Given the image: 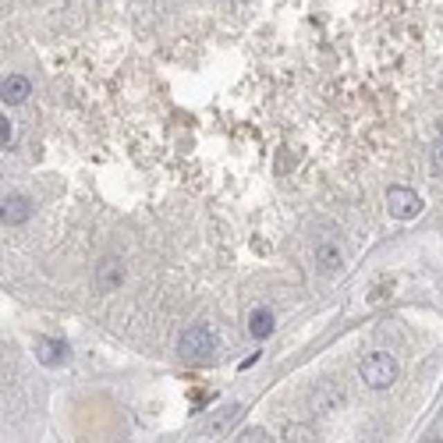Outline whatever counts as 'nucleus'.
I'll return each instance as SVG.
<instances>
[{
    "instance_id": "f8f14e48",
    "label": "nucleus",
    "mask_w": 443,
    "mask_h": 443,
    "mask_svg": "<svg viewBox=\"0 0 443 443\" xmlns=\"http://www.w3.org/2000/svg\"><path fill=\"white\" fill-rule=\"evenodd\" d=\"M238 440H242V443H259V440L266 443V440H273V436H270V433H266V429H245V433H242Z\"/></svg>"
},
{
    "instance_id": "423d86ee",
    "label": "nucleus",
    "mask_w": 443,
    "mask_h": 443,
    "mask_svg": "<svg viewBox=\"0 0 443 443\" xmlns=\"http://www.w3.org/2000/svg\"><path fill=\"white\" fill-rule=\"evenodd\" d=\"M28 96H33V85H28V78H21V75H8L4 85H0V100L4 103H25Z\"/></svg>"
},
{
    "instance_id": "f03ea898",
    "label": "nucleus",
    "mask_w": 443,
    "mask_h": 443,
    "mask_svg": "<svg viewBox=\"0 0 443 443\" xmlns=\"http://www.w3.org/2000/svg\"><path fill=\"white\" fill-rule=\"evenodd\" d=\"M177 351H181L188 362H206V359L217 351V334H213L210 327H192V330L181 334V344H177Z\"/></svg>"
},
{
    "instance_id": "6e6552de",
    "label": "nucleus",
    "mask_w": 443,
    "mask_h": 443,
    "mask_svg": "<svg viewBox=\"0 0 443 443\" xmlns=\"http://www.w3.org/2000/svg\"><path fill=\"white\" fill-rule=\"evenodd\" d=\"M0 210H4V224L15 227V224H25L28 217H33V202H28L25 195H8Z\"/></svg>"
},
{
    "instance_id": "0eeeda50",
    "label": "nucleus",
    "mask_w": 443,
    "mask_h": 443,
    "mask_svg": "<svg viewBox=\"0 0 443 443\" xmlns=\"http://www.w3.org/2000/svg\"><path fill=\"white\" fill-rule=\"evenodd\" d=\"M238 415H242V408H238V404H227V408H220L217 415H213L210 422H206V436H210V440H220V436H227L230 422L238 419Z\"/></svg>"
},
{
    "instance_id": "ddd939ff",
    "label": "nucleus",
    "mask_w": 443,
    "mask_h": 443,
    "mask_svg": "<svg viewBox=\"0 0 443 443\" xmlns=\"http://www.w3.org/2000/svg\"><path fill=\"white\" fill-rule=\"evenodd\" d=\"M11 138H15V128H11V121L4 117V121H0V145L8 150V142H11Z\"/></svg>"
},
{
    "instance_id": "9d476101",
    "label": "nucleus",
    "mask_w": 443,
    "mask_h": 443,
    "mask_svg": "<svg viewBox=\"0 0 443 443\" xmlns=\"http://www.w3.org/2000/svg\"><path fill=\"white\" fill-rule=\"evenodd\" d=\"M316 262H319V270H327V273H337L341 266H344V252L334 245V242H323L316 248Z\"/></svg>"
},
{
    "instance_id": "f257e3e1",
    "label": "nucleus",
    "mask_w": 443,
    "mask_h": 443,
    "mask_svg": "<svg viewBox=\"0 0 443 443\" xmlns=\"http://www.w3.org/2000/svg\"><path fill=\"white\" fill-rule=\"evenodd\" d=\"M359 372H362V379L369 383L372 390H387L390 383L397 379V362L390 359V354H383V351H372V354L362 359Z\"/></svg>"
},
{
    "instance_id": "4468645a",
    "label": "nucleus",
    "mask_w": 443,
    "mask_h": 443,
    "mask_svg": "<svg viewBox=\"0 0 443 443\" xmlns=\"http://www.w3.org/2000/svg\"><path fill=\"white\" fill-rule=\"evenodd\" d=\"M433 170H436V174H443V142H440V145H433Z\"/></svg>"
},
{
    "instance_id": "1a4fd4ad",
    "label": "nucleus",
    "mask_w": 443,
    "mask_h": 443,
    "mask_svg": "<svg viewBox=\"0 0 443 443\" xmlns=\"http://www.w3.org/2000/svg\"><path fill=\"white\" fill-rule=\"evenodd\" d=\"M273 330H277L273 312H270V309H252V316H248V334H252L255 341H266Z\"/></svg>"
},
{
    "instance_id": "2eb2a0df",
    "label": "nucleus",
    "mask_w": 443,
    "mask_h": 443,
    "mask_svg": "<svg viewBox=\"0 0 443 443\" xmlns=\"http://www.w3.org/2000/svg\"><path fill=\"white\" fill-rule=\"evenodd\" d=\"M440 135H443V121H440Z\"/></svg>"
},
{
    "instance_id": "39448f33",
    "label": "nucleus",
    "mask_w": 443,
    "mask_h": 443,
    "mask_svg": "<svg viewBox=\"0 0 443 443\" xmlns=\"http://www.w3.org/2000/svg\"><path fill=\"white\" fill-rule=\"evenodd\" d=\"M36 359L43 365H64L68 362V344L64 341H53V337H36Z\"/></svg>"
},
{
    "instance_id": "9b49d317",
    "label": "nucleus",
    "mask_w": 443,
    "mask_h": 443,
    "mask_svg": "<svg viewBox=\"0 0 443 443\" xmlns=\"http://www.w3.org/2000/svg\"><path fill=\"white\" fill-rule=\"evenodd\" d=\"M284 440L287 443H305V440H316V433L309 426H287L284 429Z\"/></svg>"
},
{
    "instance_id": "7ed1b4c3",
    "label": "nucleus",
    "mask_w": 443,
    "mask_h": 443,
    "mask_svg": "<svg viewBox=\"0 0 443 443\" xmlns=\"http://www.w3.org/2000/svg\"><path fill=\"white\" fill-rule=\"evenodd\" d=\"M387 210H390L397 220H415V217L422 213V199H419V192L394 185V188L387 192Z\"/></svg>"
},
{
    "instance_id": "20e7f679",
    "label": "nucleus",
    "mask_w": 443,
    "mask_h": 443,
    "mask_svg": "<svg viewBox=\"0 0 443 443\" xmlns=\"http://www.w3.org/2000/svg\"><path fill=\"white\" fill-rule=\"evenodd\" d=\"M125 277H128V270H125V262L117 259V255H107L96 266V287L100 291H117V287L125 284Z\"/></svg>"
}]
</instances>
